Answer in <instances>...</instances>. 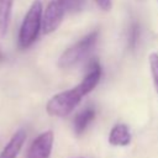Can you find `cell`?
Masks as SVG:
<instances>
[{
    "instance_id": "277c9868",
    "label": "cell",
    "mask_w": 158,
    "mask_h": 158,
    "mask_svg": "<svg viewBox=\"0 0 158 158\" xmlns=\"http://www.w3.org/2000/svg\"><path fill=\"white\" fill-rule=\"evenodd\" d=\"M68 12L62 0H52L42 14V30L46 35L54 32Z\"/></svg>"
},
{
    "instance_id": "ba28073f",
    "label": "cell",
    "mask_w": 158,
    "mask_h": 158,
    "mask_svg": "<svg viewBox=\"0 0 158 158\" xmlns=\"http://www.w3.org/2000/svg\"><path fill=\"white\" fill-rule=\"evenodd\" d=\"M95 117V110L93 107H86L83 111H80L75 118H74V131L77 135H81L86 127L90 125V122Z\"/></svg>"
},
{
    "instance_id": "30bf717a",
    "label": "cell",
    "mask_w": 158,
    "mask_h": 158,
    "mask_svg": "<svg viewBox=\"0 0 158 158\" xmlns=\"http://www.w3.org/2000/svg\"><path fill=\"white\" fill-rule=\"evenodd\" d=\"M139 23L133 21L130 27H128V31H127V47L131 49V51H135L138 46V41H139Z\"/></svg>"
},
{
    "instance_id": "52a82bcc",
    "label": "cell",
    "mask_w": 158,
    "mask_h": 158,
    "mask_svg": "<svg viewBox=\"0 0 158 158\" xmlns=\"http://www.w3.org/2000/svg\"><path fill=\"white\" fill-rule=\"evenodd\" d=\"M131 142V133L125 123L115 125L109 135V143L112 146H127Z\"/></svg>"
},
{
    "instance_id": "8992f818",
    "label": "cell",
    "mask_w": 158,
    "mask_h": 158,
    "mask_svg": "<svg viewBox=\"0 0 158 158\" xmlns=\"http://www.w3.org/2000/svg\"><path fill=\"white\" fill-rule=\"evenodd\" d=\"M26 141V132L25 130H19L14 133L6 146L2 148L0 153V158H16L20 153L23 143Z\"/></svg>"
},
{
    "instance_id": "9c48e42d",
    "label": "cell",
    "mask_w": 158,
    "mask_h": 158,
    "mask_svg": "<svg viewBox=\"0 0 158 158\" xmlns=\"http://www.w3.org/2000/svg\"><path fill=\"white\" fill-rule=\"evenodd\" d=\"M14 0H0V36H5L10 25Z\"/></svg>"
},
{
    "instance_id": "4fadbf2b",
    "label": "cell",
    "mask_w": 158,
    "mask_h": 158,
    "mask_svg": "<svg viewBox=\"0 0 158 158\" xmlns=\"http://www.w3.org/2000/svg\"><path fill=\"white\" fill-rule=\"evenodd\" d=\"M1 59H2V53L0 52V60H1Z\"/></svg>"
},
{
    "instance_id": "5bb4252c",
    "label": "cell",
    "mask_w": 158,
    "mask_h": 158,
    "mask_svg": "<svg viewBox=\"0 0 158 158\" xmlns=\"http://www.w3.org/2000/svg\"><path fill=\"white\" fill-rule=\"evenodd\" d=\"M156 90H157V91H158V86H156Z\"/></svg>"
},
{
    "instance_id": "6da1fadb",
    "label": "cell",
    "mask_w": 158,
    "mask_h": 158,
    "mask_svg": "<svg viewBox=\"0 0 158 158\" xmlns=\"http://www.w3.org/2000/svg\"><path fill=\"white\" fill-rule=\"evenodd\" d=\"M101 78V67L98 62H91L88 73L83 78V80L77 84L74 88L69 90H64L62 93L52 96L46 106L47 114L54 117H65L68 116L81 101V99L91 93L94 88L99 84Z\"/></svg>"
},
{
    "instance_id": "8fae6325",
    "label": "cell",
    "mask_w": 158,
    "mask_h": 158,
    "mask_svg": "<svg viewBox=\"0 0 158 158\" xmlns=\"http://www.w3.org/2000/svg\"><path fill=\"white\" fill-rule=\"evenodd\" d=\"M148 59H149V67H151V73L153 77L154 86H158V53L152 52Z\"/></svg>"
},
{
    "instance_id": "7c38bea8",
    "label": "cell",
    "mask_w": 158,
    "mask_h": 158,
    "mask_svg": "<svg viewBox=\"0 0 158 158\" xmlns=\"http://www.w3.org/2000/svg\"><path fill=\"white\" fill-rule=\"evenodd\" d=\"M95 2L101 7L104 11H109L111 9V0H95Z\"/></svg>"
},
{
    "instance_id": "5b68a950",
    "label": "cell",
    "mask_w": 158,
    "mask_h": 158,
    "mask_svg": "<svg viewBox=\"0 0 158 158\" xmlns=\"http://www.w3.org/2000/svg\"><path fill=\"white\" fill-rule=\"evenodd\" d=\"M53 132L44 131L38 135L27 151V158H49L53 147Z\"/></svg>"
},
{
    "instance_id": "3957f363",
    "label": "cell",
    "mask_w": 158,
    "mask_h": 158,
    "mask_svg": "<svg viewBox=\"0 0 158 158\" xmlns=\"http://www.w3.org/2000/svg\"><path fill=\"white\" fill-rule=\"evenodd\" d=\"M98 38H99V31L95 30L88 33L86 36H84L72 47L67 48L62 53V56L58 58V63H57L58 67L62 69H67L75 65L94 48V46L98 42Z\"/></svg>"
},
{
    "instance_id": "7a4b0ae2",
    "label": "cell",
    "mask_w": 158,
    "mask_h": 158,
    "mask_svg": "<svg viewBox=\"0 0 158 158\" xmlns=\"http://www.w3.org/2000/svg\"><path fill=\"white\" fill-rule=\"evenodd\" d=\"M42 2L40 0H35L19 31V47L21 49H26L32 46V43L37 40L40 30L42 28Z\"/></svg>"
}]
</instances>
